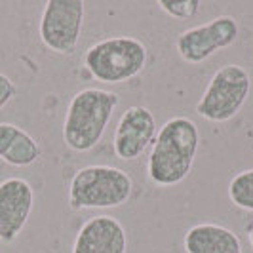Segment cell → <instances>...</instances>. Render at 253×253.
Listing matches in <instances>:
<instances>
[{
    "label": "cell",
    "mask_w": 253,
    "mask_h": 253,
    "mask_svg": "<svg viewBox=\"0 0 253 253\" xmlns=\"http://www.w3.org/2000/svg\"><path fill=\"white\" fill-rule=\"evenodd\" d=\"M187 253H244L236 232L215 223H198L185 232Z\"/></svg>",
    "instance_id": "cell-11"
},
{
    "label": "cell",
    "mask_w": 253,
    "mask_h": 253,
    "mask_svg": "<svg viewBox=\"0 0 253 253\" xmlns=\"http://www.w3.org/2000/svg\"><path fill=\"white\" fill-rule=\"evenodd\" d=\"M118 95L101 88H84L69 101L63 120V141L75 152H88L101 141L114 111Z\"/></svg>",
    "instance_id": "cell-2"
},
{
    "label": "cell",
    "mask_w": 253,
    "mask_h": 253,
    "mask_svg": "<svg viewBox=\"0 0 253 253\" xmlns=\"http://www.w3.org/2000/svg\"><path fill=\"white\" fill-rule=\"evenodd\" d=\"M133 194V179L129 173L114 166H84L69 183V208L107 210L120 208Z\"/></svg>",
    "instance_id": "cell-3"
},
{
    "label": "cell",
    "mask_w": 253,
    "mask_h": 253,
    "mask_svg": "<svg viewBox=\"0 0 253 253\" xmlns=\"http://www.w3.org/2000/svg\"><path fill=\"white\" fill-rule=\"evenodd\" d=\"M160 10L177 19H190L200 12V0H160Z\"/></svg>",
    "instance_id": "cell-14"
},
{
    "label": "cell",
    "mask_w": 253,
    "mask_h": 253,
    "mask_svg": "<svg viewBox=\"0 0 253 253\" xmlns=\"http://www.w3.org/2000/svg\"><path fill=\"white\" fill-rule=\"evenodd\" d=\"M35 206V190L21 177L0 183V244H12L25 228Z\"/></svg>",
    "instance_id": "cell-9"
},
{
    "label": "cell",
    "mask_w": 253,
    "mask_h": 253,
    "mask_svg": "<svg viewBox=\"0 0 253 253\" xmlns=\"http://www.w3.org/2000/svg\"><path fill=\"white\" fill-rule=\"evenodd\" d=\"M15 95H17V86L13 84V80L4 73H0V111L12 101Z\"/></svg>",
    "instance_id": "cell-15"
},
{
    "label": "cell",
    "mask_w": 253,
    "mask_h": 253,
    "mask_svg": "<svg viewBox=\"0 0 253 253\" xmlns=\"http://www.w3.org/2000/svg\"><path fill=\"white\" fill-rule=\"evenodd\" d=\"M200 147L198 126L187 116H173L152 143L147 173L156 187H173L189 177Z\"/></svg>",
    "instance_id": "cell-1"
},
{
    "label": "cell",
    "mask_w": 253,
    "mask_h": 253,
    "mask_svg": "<svg viewBox=\"0 0 253 253\" xmlns=\"http://www.w3.org/2000/svg\"><path fill=\"white\" fill-rule=\"evenodd\" d=\"M248 240H250V246L253 248V225L248 228Z\"/></svg>",
    "instance_id": "cell-16"
},
{
    "label": "cell",
    "mask_w": 253,
    "mask_h": 253,
    "mask_svg": "<svg viewBox=\"0 0 253 253\" xmlns=\"http://www.w3.org/2000/svg\"><path fill=\"white\" fill-rule=\"evenodd\" d=\"M149 63L147 46L131 37H109L89 46L84 67L91 78L105 84H122L143 73Z\"/></svg>",
    "instance_id": "cell-4"
},
{
    "label": "cell",
    "mask_w": 253,
    "mask_h": 253,
    "mask_svg": "<svg viewBox=\"0 0 253 253\" xmlns=\"http://www.w3.org/2000/svg\"><path fill=\"white\" fill-rule=\"evenodd\" d=\"M240 37L238 21L232 15H219L198 27L183 31L175 40V48L183 61L198 65L219 50L230 48Z\"/></svg>",
    "instance_id": "cell-7"
},
{
    "label": "cell",
    "mask_w": 253,
    "mask_h": 253,
    "mask_svg": "<svg viewBox=\"0 0 253 253\" xmlns=\"http://www.w3.org/2000/svg\"><path fill=\"white\" fill-rule=\"evenodd\" d=\"M252 91L250 73L240 65H225L217 69L200 101L196 114L208 122H227L244 107Z\"/></svg>",
    "instance_id": "cell-5"
},
{
    "label": "cell",
    "mask_w": 253,
    "mask_h": 253,
    "mask_svg": "<svg viewBox=\"0 0 253 253\" xmlns=\"http://www.w3.org/2000/svg\"><path fill=\"white\" fill-rule=\"evenodd\" d=\"M86 17L82 0H50L40 17V40L48 50L59 55H71L76 50Z\"/></svg>",
    "instance_id": "cell-6"
},
{
    "label": "cell",
    "mask_w": 253,
    "mask_h": 253,
    "mask_svg": "<svg viewBox=\"0 0 253 253\" xmlns=\"http://www.w3.org/2000/svg\"><path fill=\"white\" fill-rule=\"evenodd\" d=\"M42 156L38 141L23 127L0 122V160L13 168L33 166Z\"/></svg>",
    "instance_id": "cell-12"
},
{
    "label": "cell",
    "mask_w": 253,
    "mask_h": 253,
    "mask_svg": "<svg viewBox=\"0 0 253 253\" xmlns=\"http://www.w3.org/2000/svg\"><path fill=\"white\" fill-rule=\"evenodd\" d=\"M127 234L113 215H95L76 232L71 253H126Z\"/></svg>",
    "instance_id": "cell-10"
},
{
    "label": "cell",
    "mask_w": 253,
    "mask_h": 253,
    "mask_svg": "<svg viewBox=\"0 0 253 253\" xmlns=\"http://www.w3.org/2000/svg\"><path fill=\"white\" fill-rule=\"evenodd\" d=\"M228 198L236 208L253 211V168L240 171L228 183Z\"/></svg>",
    "instance_id": "cell-13"
},
{
    "label": "cell",
    "mask_w": 253,
    "mask_h": 253,
    "mask_svg": "<svg viewBox=\"0 0 253 253\" xmlns=\"http://www.w3.org/2000/svg\"><path fill=\"white\" fill-rule=\"evenodd\" d=\"M156 133V118L147 107H127L114 131V154L120 160H137L154 143Z\"/></svg>",
    "instance_id": "cell-8"
}]
</instances>
